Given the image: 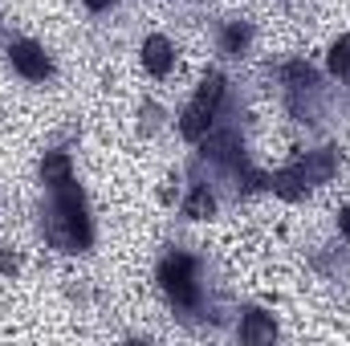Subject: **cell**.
<instances>
[{
	"mask_svg": "<svg viewBox=\"0 0 350 346\" xmlns=\"http://www.w3.org/2000/svg\"><path fill=\"white\" fill-rule=\"evenodd\" d=\"M57 216H62V224L70 228L74 249H86L90 245V220H86V208H82V191H78L74 183L57 187Z\"/></svg>",
	"mask_w": 350,
	"mask_h": 346,
	"instance_id": "1",
	"label": "cell"
},
{
	"mask_svg": "<svg viewBox=\"0 0 350 346\" xmlns=\"http://www.w3.org/2000/svg\"><path fill=\"white\" fill-rule=\"evenodd\" d=\"M159 281L175 306H196V273L187 257H167L159 265Z\"/></svg>",
	"mask_w": 350,
	"mask_h": 346,
	"instance_id": "2",
	"label": "cell"
},
{
	"mask_svg": "<svg viewBox=\"0 0 350 346\" xmlns=\"http://www.w3.org/2000/svg\"><path fill=\"white\" fill-rule=\"evenodd\" d=\"M8 53H12V70H16L21 78H29V82H45V78H49V57H45L41 45H33V41H16Z\"/></svg>",
	"mask_w": 350,
	"mask_h": 346,
	"instance_id": "3",
	"label": "cell"
},
{
	"mask_svg": "<svg viewBox=\"0 0 350 346\" xmlns=\"http://www.w3.org/2000/svg\"><path fill=\"white\" fill-rule=\"evenodd\" d=\"M172 62H175V49H172V41H167V37H159V33H155V37H147V41H143V66H147L155 78H163V74L172 70Z\"/></svg>",
	"mask_w": 350,
	"mask_h": 346,
	"instance_id": "4",
	"label": "cell"
},
{
	"mask_svg": "<svg viewBox=\"0 0 350 346\" xmlns=\"http://www.w3.org/2000/svg\"><path fill=\"white\" fill-rule=\"evenodd\" d=\"M212 110H216V106H208L204 98H196V102L183 110L179 135H183V139H191V143H196V139H204V131H208V122H212Z\"/></svg>",
	"mask_w": 350,
	"mask_h": 346,
	"instance_id": "5",
	"label": "cell"
},
{
	"mask_svg": "<svg viewBox=\"0 0 350 346\" xmlns=\"http://www.w3.org/2000/svg\"><path fill=\"white\" fill-rule=\"evenodd\" d=\"M41 179H45L49 187H66V183H74V179H70V155H62V151L45 155V163H41Z\"/></svg>",
	"mask_w": 350,
	"mask_h": 346,
	"instance_id": "6",
	"label": "cell"
},
{
	"mask_svg": "<svg viewBox=\"0 0 350 346\" xmlns=\"http://www.w3.org/2000/svg\"><path fill=\"white\" fill-rule=\"evenodd\" d=\"M183 212H187L191 220H208V216L216 212V200H212V191H208V187H196V191L187 196V204H183Z\"/></svg>",
	"mask_w": 350,
	"mask_h": 346,
	"instance_id": "7",
	"label": "cell"
},
{
	"mask_svg": "<svg viewBox=\"0 0 350 346\" xmlns=\"http://www.w3.org/2000/svg\"><path fill=\"white\" fill-rule=\"evenodd\" d=\"M277 330H273V322L265 318V314H249V322H245V330H241V338L245 343H269Z\"/></svg>",
	"mask_w": 350,
	"mask_h": 346,
	"instance_id": "8",
	"label": "cell"
},
{
	"mask_svg": "<svg viewBox=\"0 0 350 346\" xmlns=\"http://www.w3.org/2000/svg\"><path fill=\"white\" fill-rule=\"evenodd\" d=\"M330 70L342 74V78L350 74V37H338V41H334V49H330Z\"/></svg>",
	"mask_w": 350,
	"mask_h": 346,
	"instance_id": "9",
	"label": "cell"
},
{
	"mask_svg": "<svg viewBox=\"0 0 350 346\" xmlns=\"http://www.w3.org/2000/svg\"><path fill=\"white\" fill-rule=\"evenodd\" d=\"M245 41H249V33H245V29H228V33H224V45H228V49H241Z\"/></svg>",
	"mask_w": 350,
	"mask_h": 346,
	"instance_id": "10",
	"label": "cell"
},
{
	"mask_svg": "<svg viewBox=\"0 0 350 346\" xmlns=\"http://www.w3.org/2000/svg\"><path fill=\"white\" fill-rule=\"evenodd\" d=\"M0 269H4V273H16V257H8V253H0Z\"/></svg>",
	"mask_w": 350,
	"mask_h": 346,
	"instance_id": "11",
	"label": "cell"
},
{
	"mask_svg": "<svg viewBox=\"0 0 350 346\" xmlns=\"http://www.w3.org/2000/svg\"><path fill=\"white\" fill-rule=\"evenodd\" d=\"M338 228H342V232H347V237H350V204H347V208H342V216H338Z\"/></svg>",
	"mask_w": 350,
	"mask_h": 346,
	"instance_id": "12",
	"label": "cell"
},
{
	"mask_svg": "<svg viewBox=\"0 0 350 346\" xmlns=\"http://www.w3.org/2000/svg\"><path fill=\"white\" fill-rule=\"evenodd\" d=\"M90 8H106V4H114V0H86Z\"/></svg>",
	"mask_w": 350,
	"mask_h": 346,
	"instance_id": "13",
	"label": "cell"
},
{
	"mask_svg": "<svg viewBox=\"0 0 350 346\" xmlns=\"http://www.w3.org/2000/svg\"><path fill=\"white\" fill-rule=\"evenodd\" d=\"M347 78H350V74H347Z\"/></svg>",
	"mask_w": 350,
	"mask_h": 346,
	"instance_id": "14",
	"label": "cell"
}]
</instances>
